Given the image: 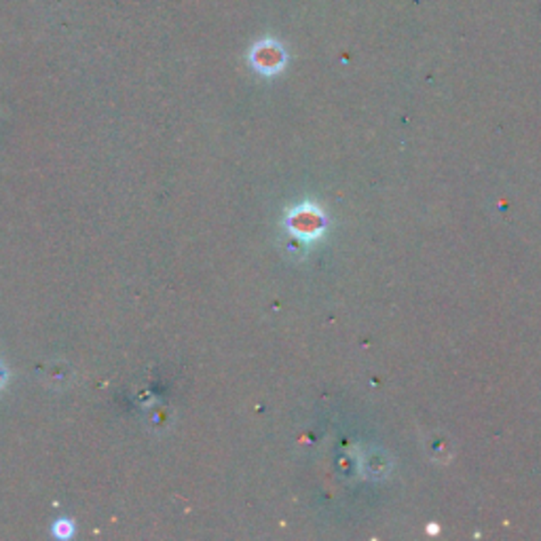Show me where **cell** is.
I'll return each instance as SVG.
<instances>
[{"label": "cell", "mask_w": 541, "mask_h": 541, "mask_svg": "<svg viewBox=\"0 0 541 541\" xmlns=\"http://www.w3.org/2000/svg\"><path fill=\"white\" fill-rule=\"evenodd\" d=\"M250 62L258 72L275 74L286 64V51L278 40H261L250 51Z\"/></svg>", "instance_id": "obj_1"}]
</instances>
